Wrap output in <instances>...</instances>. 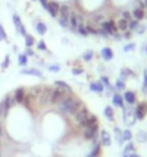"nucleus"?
Returning a JSON list of instances; mask_svg holds the SVG:
<instances>
[{
    "instance_id": "nucleus-1",
    "label": "nucleus",
    "mask_w": 147,
    "mask_h": 157,
    "mask_svg": "<svg viewBox=\"0 0 147 157\" xmlns=\"http://www.w3.org/2000/svg\"><path fill=\"white\" fill-rule=\"evenodd\" d=\"M81 105L82 104L76 98H74V97H65L59 102V109H61V113H64V114H75Z\"/></svg>"
},
{
    "instance_id": "nucleus-2",
    "label": "nucleus",
    "mask_w": 147,
    "mask_h": 157,
    "mask_svg": "<svg viewBox=\"0 0 147 157\" xmlns=\"http://www.w3.org/2000/svg\"><path fill=\"white\" fill-rule=\"evenodd\" d=\"M101 29L104 30L107 35H117V32H118V28H117V23L114 22L113 19L110 20H104L103 23H101Z\"/></svg>"
},
{
    "instance_id": "nucleus-3",
    "label": "nucleus",
    "mask_w": 147,
    "mask_h": 157,
    "mask_svg": "<svg viewBox=\"0 0 147 157\" xmlns=\"http://www.w3.org/2000/svg\"><path fill=\"white\" fill-rule=\"evenodd\" d=\"M90 117H91L90 111H88L85 107H82V105H81L79 108H78V111L75 113V120H76V123L79 124V125H82L85 121H88Z\"/></svg>"
},
{
    "instance_id": "nucleus-4",
    "label": "nucleus",
    "mask_w": 147,
    "mask_h": 157,
    "mask_svg": "<svg viewBox=\"0 0 147 157\" xmlns=\"http://www.w3.org/2000/svg\"><path fill=\"white\" fill-rule=\"evenodd\" d=\"M65 91L59 90V88H55V90L51 91V97H49V102H52V104H55V102H61L64 98H65Z\"/></svg>"
},
{
    "instance_id": "nucleus-5",
    "label": "nucleus",
    "mask_w": 147,
    "mask_h": 157,
    "mask_svg": "<svg viewBox=\"0 0 147 157\" xmlns=\"http://www.w3.org/2000/svg\"><path fill=\"white\" fill-rule=\"evenodd\" d=\"M147 114V104L146 102H140V104L136 107V111H134V118L137 120H143Z\"/></svg>"
},
{
    "instance_id": "nucleus-6",
    "label": "nucleus",
    "mask_w": 147,
    "mask_h": 157,
    "mask_svg": "<svg viewBox=\"0 0 147 157\" xmlns=\"http://www.w3.org/2000/svg\"><path fill=\"white\" fill-rule=\"evenodd\" d=\"M13 23H14V26H16V29H17V33H20V35H23V36H26V29H25V26H23V23H22V20H20V17H19V14L17 13H13Z\"/></svg>"
},
{
    "instance_id": "nucleus-7",
    "label": "nucleus",
    "mask_w": 147,
    "mask_h": 157,
    "mask_svg": "<svg viewBox=\"0 0 147 157\" xmlns=\"http://www.w3.org/2000/svg\"><path fill=\"white\" fill-rule=\"evenodd\" d=\"M59 9H61V5H59L58 2H49V3H48L46 10L49 12V14H51L52 17H56L58 14H59Z\"/></svg>"
},
{
    "instance_id": "nucleus-8",
    "label": "nucleus",
    "mask_w": 147,
    "mask_h": 157,
    "mask_svg": "<svg viewBox=\"0 0 147 157\" xmlns=\"http://www.w3.org/2000/svg\"><path fill=\"white\" fill-rule=\"evenodd\" d=\"M71 14H72V9L69 6H61V9H59V16H61V17H59V19L69 22Z\"/></svg>"
},
{
    "instance_id": "nucleus-9",
    "label": "nucleus",
    "mask_w": 147,
    "mask_h": 157,
    "mask_svg": "<svg viewBox=\"0 0 147 157\" xmlns=\"http://www.w3.org/2000/svg\"><path fill=\"white\" fill-rule=\"evenodd\" d=\"M101 144L105 146V147H110L111 146V136L107 130H101Z\"/></svg>"
},
{
    "instance_id": "nucleus-10",
    "label": "nucleus",
    "mask_w": 147,
    "mask_h": 157,
    "mask_svg": "<svg viewBox=\"0 0 147 157\" xmlns=\"http://www.w3.org/2000/svg\"><path fill=\"white\" fill-rule=\"evenodd\" d=\"M13 98H14V102H19V104L25 102V90L23 88H17V90L14 91Z\"/></svg>"
},
{
    "instance_id": "nucleus-11",
    "label": "nucleus",
    "mask_w": 147,
    "mask_h": 157,
    "mask_svg": "<svg viewBox=\"0 0 147 157\" xmlns=\"http://www.w3.org/2000/svg\"><path fill=\"white\" fill-rule=\"evenodd\" d=\"M101 56H103V59H104V61H111V59L114 58L113 49H110V48H103V49H101Z\"/></svg>"
},
{
    "instance_id": "nucleus-12",
    "label": "nucleus",
    "mask_w": 147,
    "mask_h": 157,
    "mask_svg": "<svg viewBox=\"0 0 147 157\" xmlns=\"http://www.w3.org/2000/svg\"><path fill=\"white\" fill-rule=\"evenodd\" d=\"M124 100L127 101L130 105L136 104V92H133V91H126V92H124Z\"/></svg>"
},
{
    "instance_id": "nucleus-13",
    "label": "nucleus",
    "mask_w": 147,
    "mask_h": 157,
    "mask_svg": "<svg viewBox=\"0 0 147 157\" xmlns=\"http://www.w3.org/2000/svg\"><path fill=\"white\" fill-rule=\"evenodd\" d=\"M69 26L72 28V30L76 32V29H78V14L75 12H72L71 17H69Z\"/></svg>"
},
{
    "instance_id": "nucleus-14",
    "label": "nucleus",
    "mask_w": 147,
    "mask_h": 157,
    "mask_svg": "<svg viewBox=\"0 0 147 157\" xmlns=\"http://www.w3.org/2000/svg\"><path fill=\"white\" fill-rule=\"evenodd\" d=\"M97 131H98V128H84V136L87 140H94Z\"/></svg>"
},
{
    "instance_id": "nucleus-15",
    "label": "nucleus",
    "mask_w": 147,
    "mask_h": 157,
    "mask_svg": "<svg viewBox=\"0 0 147 157\" xmlns=\"http://www.w3.org/2000/svg\"><path fill=\"white\" fill-rule=\"evenodd\" d=\"M90 90L94 91V92H98V94H101V92L104 91V85H103L101 82H92V84H90Z\"/></svg>"
},
{
    "instance_id": "nucleus-16",
    "label": "nucleus",
    "mask_w": 147,
    "mask_h": 157,
    "mask_svg": "<svg viewBox=\"0 0 147 157\" xmlns=\"http://www.w3.org/2000/svg\"><path fill=\"white\" fill-rule=\"evenodd\" d=\"M20 72H22L23 75H35V76L42 78V72L38 71V69H35V68H32V69H22Z\"/></svg>"
},
{
    "instance_id": "nucleus-17",
    "label": "nucleus",
    "mask_w": 147,
    "mask_h": 157,
    "mask_svg": "<svg viewBox=\"0 0 147 157\" xmlns=\"http://www.w3.org/2000/svg\"><path fill=\"white\" fill-rule=\"evenodd\" d=\"M133 17L136 20H141V19H144V10L143 9H138V7H134V10H133Z\"/></svg>"
},
{
    "instance_id": "nucleus-18",
    "label": "nucleus",
    "mask_w": 147,
    "mask_h": 157,
    "mask_svg": "<svg viewBox=\"0 0 147 157\" xmlns=\"http://www.w3.org/2000/svg\"><path fill=\"white\" fill-rule=\"evenodd\" d=\"M113 104L120 107V108H123L124 107V101H123V97L120 95V94H114L113 97Z\"/></svg>"
},
{
    "instance_id": "nucleus-19",
    "label": "nucleus",
    "mask_w": 147,
    "mask_h": 157,
    "mask_svg": "<svg viewBox=\"0 0 147 157\" xmlns=\"http://www.w3.org/2000/svg\"><path fill=\"white\" fill-rule=\"evenodd\" d=\"M117 28H118V30H121V32H126V30H128V22L121 17V19L117 22Z\"/></svg>"
},
{
    "instance_id": "nucleus-20",
    "label": "nucleus",
    "mask_w": 147,
    "mask_h": 157,
    "mask_svg": "<svg viewBox=\"0 0 147 157\" xmlns=\"http://www.w3.org/2000/svg\"><path fill=\"white\" fill-rule=\"evenodd\" d=\"M55 86L56 88H59V90L62 91H65V92H71V88H69V85H68L67 82H64V81H55Z\"/></svg>"
},
{
    "instance_id": "nucleus-21",
    "label": "nucleus",
    "mask_w": 147,
    "mask_h": 157,
    "mask_svg": "<svg viewBox=\"0 0 147 157\" xmlns=\"http://www.w3.org/2000/svg\"><path fill=\"white\" fill-rule=\"evenodd\" d=\"M36 32H38L39 35H45L48 32L46 25L42 23V22H38V23H36Z\"/></svg>"
},
{
    "instance_id": "nucleus-22",
    "label": "nucleus",
    "mask_w": 147,
    "mask_h": 157,
    "mask_svg": "<svg viewBox=\"0 0 147 157\" xmlns=\"http://www.w3.org/2000/svg\"><path fill=\"white\" fill-rule=\"evenodd\" d=\"M104 115L107 117V120L113 121V120H114V109H113V107H105Z\"/></svg>"
},
{
    "instance_id": "nucleus-23",
    "label": "nucleus",
    "mask_w": 147,
    "mask_h": 157,
    "mask_svg": "<svg viewBox=\"0 0 147 157\" xmlns=\"http://www.w3.org/2000/svg\"><path fill=\"white\" fill-rule=\"evenodd\" d=\"M121 137H123L124 141H131V138H133V133H131L128 128H126L123 133H121Z\"/></svg>"
},
{
    "instance_id": "nucleus-24",
    "label": "nucleus",
    "mask_w": 147,
    "mask_h": 157,
    "mask_svg": "<svg viewBox=\"0 0 147 157\" xmlns=\"http://www.w3.org/2000/svg\"><path fill=\"white\" fill-rule=\"evenodd\" d=\"M136 138H137L140 143H146L147 141V133L146 131H138V133L136 134Z\"/></svg>"
},
{
    "instance_id": "nucleus-25",
    "label": "nucleus",
    "mask_w": 147,
    "mask_h": 157,
    "mask_svg": "<svg viewBox=\"0 0 147 157\" xmlns=\"http://www.w3.org/2000/svg\"><path fill=\"white\" fill-rule=\"evenodd\" d=\"M138 29V20L133 19V20H130L128 22V30H133V32H136Z\"/></svg>"
},
{
    "instance_id": "nucleus-26",
    "label": "nucleus",
    "mask_w": 147,
    "mask_h": 157,
    "mask_svg": "<svg viewBox=\"0 0 147 157\" xmlns=\"http://www.w3.org/2000/svg\"><path fill=\"white\" fill-rule=\"evenodd\" d=\"M25 43H26V46H28V48L33 46L35 38H33V36H30V35H26V36H25Z\"/></svg>"
},
{
    "instance_id": "nucleus-27",
    "label": "nucleus",
    "mask_w": 147,
    "mask_h": 157,
    "mask_svg": "<svg viewBox=\"0 0 147 157\" xmlns=\"http://www.w3.org/2000/svg\"><path fill=\"white\" fill-rule=\"evenodd\" d=\"M49 97H51V90H45V92H42V95H41V101L49 102Z\"/></svg>"
},
{
    "instance_id": "nucleus-28",
    "label": "nucleus",
    "mask_w": 147,
    "mask_h": 157,
    "mask_svg": "<svg viewBox=\"0 0 147 157\" xmlns=\"http://www.w3.org/2000/svg\"><path fill=\"white\" fill-rule=\"evenodd\" d=\"M7 111H9V107H7V105L2 101V102H0V115H2V117H6Z\"/></svg>"
},
{
    "instance_id": "nucleus-29",
    "label": "nucleus",
    "mask_w": 147,
    "mask_h": 157,
    "mask_svg": "<svg viewBox=\"0 0 147 157\" xmlns=\"http://www.w3.org/2000/svg\"><path fill=\"white\" fill-rule=\"evenodd\" d=\"M85 28H87L88 35H98V29L95 28V26H92V25H85Z\"/></svg>"
},
{
    "instance_id": "nucleus-30",
    "label": "nucleus",
    "mask_w": 147,
    "mask_h": 157,
    "mask_svg": "<svg viewBox=\"0 0 147 157\" xmlns=\"http://www.w3.org/2000/svg\"><path fill=\"white\" fill-rule=\"evenodd\" d=\"M134 150V144L131 143V141H128V144L126 146V148H124V156H127V154H130V153H133Z\"/></svg>"
},
{
    "instance_id": "nucleus-31",
    "label": "nucleus",
    "mask_w": 147,
    "mask_h": 157,
    "mask_svg": "<svg viewBox=\"0 0 147 157\" xmlns=\"http://www.w3.org/2000/svg\"><path fill=\"white\" fill-rule=\"evenodd\" d=\"M17 62H19L20 67H25V65L28 63V56H26L25 53H22V55H19V59H17Z\"/></svg>"
},
{
    "instance_id": "nucleus-32",
    "label": "nucleus",
    "mask_w": 147,
    "mask_h": 157,
    "mask_svg": "<svg viewBox=\"0 0 147 157\" xmlns=\"http://www.w3.org/2000/svg\"><path fill=\"white\" fill-rule=\"evenodd\" d=\"M100 150H101L100 146L94 147V150H92V151L90 153V156H88V157H100Z\"/></svg>"
},
{
    "instance_id": "nucleus-33",
    "label": "nucleus",
    "mask_w": 147,
    "mask_h": 157,
    "mask_svg": "<svg viewBox=\"0 0 147 157\" xmlns=\"http://www.w3.org/2000/svg\"><path fill=\"white\" fill-rule=\"evenodd\" d=\"M92 56H94V52H92V51H87L85 53H84V61L85 62H88V61H91V59H92Z\"/></svg>"
},
{
    "instance_id": "nucleus-34",
    "label": "nucleus",
    "mask_w": 147,
    "mask_h": 157,
    "mask_svg": "<svg viewBox=\"0 0 147 157\" xmlns=\"http://www.w3.org/2000/svg\"><path fill=\"white\" fill-rule=\"evenodd\" d=\"M92 20H94L95 23H103V22H104V16H103V14H95Z\"/></svg>"
},
{
    "instance_id": "nucleus-35",
    "label": "nucleus",
    "mask_w": 147,
    "mask_h": 157,
    "mask_svg": "<svg viewBox=\"0 0 147 157\" xmlns=\"http://www.w3.org/2000/svg\"><path fill=\"white\" fill-rule=\"evenodd\" d=\"M6 39H7V35H6L5 29H3V26L0 23V40H6Z\"/></svg>"
},
{
    "instance_id": "nucleus-36",
    "label": "nucleus",
    "mask_w": 147,
    "mask_h": 157,
    "mask_svg": "<svg viewBox=\"0 0 147 157\" xmlns=\"http://www.w3.org/2000/svg\"><path fill=\"white\" fill-rule=\"evenodd\" d=\"M143 92H147V69L144 71V81H143Z\"/></svg>"
},
{
    "instance_id": "nucleus-37",
    "label": "nucleus",
    "mask_w": 147,
    "mask_h": 157,
    "mask_svg": "<svg viewBox=\"0 0 147 157\" xmlns=\"http://www.w3.org/2000/svg\"><path fill=\"white\" fill-rule=\"evenodd\" d=\"M121 17H123V19H126V20H127V22H130V20L133 19V14L130 13V12H124V13H123V16H121Z\"/></svg>"
},
{
    "instance_id": "nucleus-38",
    "label": "nucleus",
    "mask_w": 147,
    "mask_h": 157,
    "mask_svg": "<svg viewBox=\"0 0 147 157\" xmlns=\"http://www.w3.org/2000/svg\"><path fill=\"white\" fill-rule=\"evenodd\" d=\"M101 84H103V85H105L107 86V88H111V85H110V82H108V78H107V76H101Z\"/></svg>"
},
{
    "instance_id": "nucleus-39",
    "label": "nucleus",
    "mask_w": 147,
    "mask_h": 157,
    "mask_svg": "<svg viewBox=\"0 0 147 157\" xmlns=\"http://www.w3.org/2000/svg\"><path fill=\"white\" fill-rule=\"evenodd\" d=\"M115 86H117V90H124V81H123V78H120L118 81H117Z\"/></svg>"
},
{
    "instance_id": "nucleus-40",
    "label": "nucleus",
    "mask_w": 147,
    "mask_h": 157,
    "mask_svg": "<svg viewBox=\"0 0 147 157\" xmlns=\"http://www.w3.org/2000/svg\"><path fill=\"white\" fill-rule=\"evenodd\" d=\"M9 63H10V58H9V56H6V58H5V61H3V63H2V68H3V69H6V68L9 67Z\"/></svg>"
},
{
    "instance_id": "nucleus-41",
    "label": "nucleus",
    "mask_w": 147,
    "mask_h": 157,
    "mask_svg": "<svg viewBox=\"0 0 147 157\" xmlns=\"http://www.w3.org/2000/svg\"><path fill=\"white\" fill-rule=\"evenodd\" d=\"M134 49V43H128L124 46V52H130V51H133Z\"/></svg>"
},
{
    "instance_id": "nucleus-42",
    "label": "nucleus",
    "mask_w": 147,
    "mask_h": 157,
    "mask_svg": "<svg viewBox=\"0 0 147 157\" xmlns=\"http://www.w3.org/2000/svg\"><path fill=\"white\" fill-rule=\"evenodd\" d=\"M59 69H61L59 65H51V67H49V71L51 72H59Z\"/></svg>"
},
{
    "instance_id": "nucleus-43",
    "label": "nucleus",
    "mask_w": 147,
    "mask_h": 157,
    "mask_svg": "<svg viewBox=\"0 0 147 157\" xmlns=\"http://www.w3.org/2000/svg\"><path fill=\"white\" fill-rule=\"evenodd\" d=\"M82 72H84L82 68H74V69H72V74H74V75H79V74H82Z\"/></svg>"
},
{
    "instance_id": "nucleus-44",
    "label": "nucleus",
    "mask_w": 147,
    "mask_h": 157,
    "mask_svg": "<svg viewBox=\"0 0 147 157\" xmlns=\"http://www.w3.org/2000/svg\"><path fill=\"white\" fill-rule=\"evenodd\" d=\"M59 25H61L62 28H68V26H69V22H67V20H62V19H59Z\"/></svg>"
},
{
    "instance_id": "nucleus-45",
    "label": "nucleus",
    "mask_w": 147,
    "mask_h": 157,
    "mask_svg": "<svg viewBox=\"0 0 147 157\" xmlns=\"http://www.w3.org/2000/svg\"><path fill=\"white\" fill-rule=\"evenodd\" d=\"M38 48L41 49V51H46V43H45V42H39L38 43Z\"/></svg>"
},
{
    "instance_id": "nucleus-46",
    "label": "nucleus",
    "mask_w": 147,
    "mask_h": 157,
    "mask_svg": "<svg viewBox=\"0 0 147 157\" xmlns=\"http://www.w3.org/2000/svg\"><path fill=\"white\" fill-rule=\"evenodd\" d=\"M121 74H127L128 76H133V72L130 71V69H123V71H121Z\"/></svg>"
},
{
    "instance_id": "nucleus-47",
    "label": "nucleus",
    "mask_w": 147,
    "mask_h": 157,
    "mask_svg": "<svg viewBox=\"0 0 147 157\" xmlns=\"http://www.w3.org/2000/svg\"><path fill=\"white\" fill-rule=\"evenodd\" d=\"M25 55H26V56H32V55H33V51H32L30 48H28V49H26V53H25Z\"/></svg>"
},
{
    "instance_id": "nucleus-48",
    "label": "nucleus",
    "mask_w": 147,
    "mask_h": 157,
    "mask_svg": "<svg viewBox=\"0 0 147 157\" xmlns=\"http://www.w3.org/2000/svg\"><path fill=\"white\" fill-rule=\"evenodd\" d=\"M137 33H144V26H138V29H137Z\"/></svg>"
},
{
    "instance_id": "nucleus-49",
    "label": "nucleus",
    "mask_w": 147,
    "mask_h": 157,
    "mask_svg": "<svg viewBox=\"0 0 147 157\" xmlns=\"http://www.w3.org/2000/svg\"><path fill=\"white\" fill-rule=\"evenodd\" d=\"M128 157H140V156H138V154H136V153H130V154H128Z\"/></svg>"
},
{
    "instance_id": "nucleus-50",
    "label": "nucleus",
    "mask_w": 147,
    "mask_h": 157,
    "mask_svg": "<svg viewBox=\"0 0 147 157\" xmlns=\"http://www.w3.org/2000/svg\"><path fill=\"white\" fill-rule=\"evenodd\" d=\"M0 136H2V124H0Z\"/></svg>"
},
{
    "instance_id": "nucleus-51",
    "label": "nucleus",
    "mask_w": 147,
    "mask_h": 157,
    "mask_svg": "<svg viewBox=\"0 0 147 157\" xmlns=\"http://www.w3.org/2000/svg\"><path fill=\"white\" fill-rule=\"evenodd\" d=\"M144 5H146V7H147V0H146V2H144Z\"/></svg>"
},
{
    "instance_id": "nucleus-52",
    "label": "nucleus",
    "mask_w": 147,
    "mask_h": 157,
    "mask_svg": "<svg viewBox=\"0 0 147 157\" xmlns=\"http://www.w3.org/2000/svg\"><path fill=\"white\" fill-rule=\"evenodd\" d=\"M146 53H147V48H146Z\"/></svg>"
},
{
    "instance_id": "nucleus-53",
    "label": "nucleus",
    "mask_w": 147,
    "mask_h": 157,
    "mask_svg": "<svg viewBox=\"0 0 147 157\" xmlns=\"http://www.w3.org/2000/svg\"><path fill=\"white\" fill-rule=\"evenodd\" d=\"M123 157H128V156H123Z\"/></svg>"
},
{
    "instance_id": "nucleus-54",
    "label": "nucleus",
    "mask_w": 147,
    "mask_h": 157,
    "mask_svg": "<svg viewBox=\"0 0 147 157\" xmlns=\"http://www.w3.org/2000/svg\"><path fill=\"white\" fill-rule=\"evenodd\" d=\"M0 157H2V156H0Z\"/></svg>"
}]
</instances>
